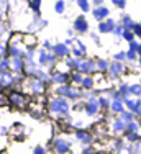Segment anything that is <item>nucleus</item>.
<instances>
[{"label": "nucleus", "instance_id": "nucleus-1", "mask_svg": "<svg viewBox=\"0 0 141 154\" xmlns=\"http://www.w3.org/2000/svg\"><path fill=\"white\" fill-rule=\"evenodd\" d=\"M49 112L53 113V115H67V113L70 112V103L69 100H66V98L62 97H56L53 98V100L49 102Z\"/></svg>", "mask_w": 141, "mask_h": 154}, {"label": "nucleus", "instance_id": "nucleus-2", "mask_svg": "<svg viewBox=\"0 0 141 154\" xmlns=\"http://www.w3.org/2000/svg\"><path fill=\"white\" fill-rule=\"evenodd\" d=\"M56 94L62 95V98H66V100H77V98L84 97L82 90L77 89V87H72L70 84L69 85H59L56 89Z\"/></svg>", "mask_w": 141, "mask_h": 154}, {"label": "nucleus", "instance_id": "nucleus-3", "mask_svg": "<svg viewBox=\"0 0 141 154\" xmlns=\"http://www.w3.org/2000/svg\"><path fill=\"white\" fill-rule=\"evenodd\" d=\"M128 72V67L127 64H123V62H115V61H110V67H108V72H107V75H108V80H120L121 77Z\"/></svg>", "mask_w": 141, "mask_h": 154}, {"label": "nucleus", "instance_id": "nucleus-4", "mask_svg": "<svg viewBox=\"0 0 141 154\" xmlns=\"http://www.w3.org/2000/svg\"><path fill=\"white\" fill-rule=\"evenodd\" d=\"M74 72H79L82 75H92L94 72H97V66H95L94 59H89V57H82L77 62V67Z\"/></svg>", "mask_w": 141, "mask_h": 154}, {"label": "nucleus", "instance_id": "nucleus-5", "mask_svg": "<svg viewBox=\"0 0 141 154\" xmlns=\"http://www.w3.org/2000/svg\"><path fill=\"white\" fill-rule=\"evenodd\" d=\"M51 80H53L54 84H59V85H69V80H70V75H69V72H66V71H51Z\"/></svg>", "mask_w": 141, "mask_h": 154}, {"label": "nucleus", "instance_id": "nucleus-6", "mask_svg": "<svg viewBox=\"0 0 141 154\" xmlns=\"http://www.w3.org/2000/svg\"><path fill=\"white\" fill-rule=\"evenodd\" d=\"M117 25H118V21L115 20V18H107L105 21H102V23H99V26H97V30L100 35H112L113 30L117 28Z\"/></svg>", "mask_w": 141, "mask_h": 154}, {"label": "nucleus", "instance_id": "nucleus-7", "mask_svg": "<svg viewBox=\"0 0 141 154\" xmlns=\"http://www.w3.org/2000/svg\"><path fill=\"white\" fill-rule=\"evenodd\" d=\"M108 128L113 134H125L127 133V123H125L120 116H115L112 122H110Z\"/></svg>", "mask_w": 141, "mask_h": 154}, {"label": "nucleus", "instance_id": "nucleus-8", "mask_svg": "<svg viewBox=\"0 0 141 154\" xmlns=\"http://www.w3.org/2000/svg\"><path fill=\"white\" fill-rule=\"evenodd\" d=\"M53 54L56 59H67L70 56V48L66 46V43H58L53 46Z\"/></svg>", "mask_w": 141, "mask_h": 154}, {"label": "nucleus", "instance_id": "nucleus-9", "mask_svg": "<svg viewBox=\"0 0 141 154\" xmlns=\"http://www.w3.org/2000/svg\"><path fill=\"white\" fill-rule=\"evenodd\" d=\"M53 146H54V151L58 154H67L70 151V143L66 138H56L53 141Z\"/></svg>", "mask_w": 141, "mask_h": 154}, {"label": "nucleus", "instance_id": "nucleus-10", "mask_svg": "<svg viewBox=\"0 0 141 154\" xmlns=\"http://www.w3.org/2000/svg\"><path fill=\"white\" fill-rule=\"evenodd\" d=\"M38 62L41 66H53L54 62H56V57H54L53 53H48L46 49H39L38 51Z\"/></svg>", "mask_w": 141, "mask_h": 154}, {"label": "nucleus", "instance_id": "nucleus-11", "mask_svg": "<svg viewBox=\"0 0 141 154\" xmlns=\"http://www.w3.org/2000/svg\"><path fill=\"white\" fill-rule=\"evenodd\" d=\"M92 17H94L99 23H102V21H105L107 18H110V8L105 7V5L97 7V8H92Z\"/></svg>", "mask_w": 141, "mask_h": 154}, {"label": "nucleus", "instance_id": "nucleus-12", "mask_svg": "<svg viewBox=\"0 0 141 154\" xmlns=\"http://www.w3.org/2000/svg\"><path fill=\"white\" fill-rule=\"evenodd\" d=\"M110 113H113L115 116H118V115H121V113L127 110V107H125V102H123V98H113L112 102H110Z\"/></svg>", "mask_w": 141, "mask_h": 154}, {"label": "nucleus", "instance_id": "nucleus-13", "mask_svg": "<svg viewBox=\"0 0 141 154\" xmlns=\"http://www.w3.org/2000/svg\"><path fill=\"white\" fill-rule=\"evenodd\" d=\"M74 31L80 33V35H84V33L89 31V21L84 15H79L74 20Z\"/></svg>", "mask_w": 141, "mask_h": 154}, {"label": "nucleus", "instance_id": "nucleus-14", "mask_svg": "<svg viewBox=\"0 0 141 154\" xmlns=\"http://www.w3.org/2000/svg\"><path fill=\"white\" fill-rule=\"evenodd\" d=\"M118 25H121L125 31H133V28H135L136 21L133 20L131 15H127V13H125V15L120 17V21H118Z\"/></svg>", "mask_w": 141, "mask_h": 154}, {"label": "nucleus", "instance_id": "nucleus-15", "mask_svg": "<svg viewBox=\"0 0 141 154\" xmlns=\"http://www.w3.org/2000/svg\"><path fill=\"white\" fill-rule=\"evenodd\" d=\"M115 90L118 92V95H120L123 100H127V98H130L131 95H130V84L125 82V80H121L120 84H118L117 87H115Z\"/></svg>", "mask_w": 141, "mask_h": 154}, {"label": "nucleus", "instance_id": "nucleus-16", "mask_svg": "<svg viewBox=\"0 0 141 154\" xmlns=\"http://www.w3.org/2000/svg\"><path fill=\"white\" fill-rule=\"evenodd\" d=\"M95 66H97V72L107 75L108 67H110V61L107 57H99V59H95Z\"/></svg>", "mask_w": 141, "mask_h": 154}, {"label": "nucleus", "instance_id": "nucleus-17", "mask_svg": "<svg viewBox=\"0 0 141 154\" xmlns=\"http://www.w3.org/2000/svg\"><path fill=\"white\" fill-rule=\"evenodd\" d=\"M8 100L12 102L13 105H17V107H25V103H27V98H25L21 94H18V92H13V94H10Z\"/></svg>", "mask_w": 141, "mask_h": 154}, {"label": "nucleus", "instance_id": "nucleus-18", "mask_svg": "<svg viewBox=\"0 0 141 154\" xmlns=\"http://www.w3.org/2000/svg\"><path fill=\"white\" fill-rule=\"evenodd\" d=\"M80 89L82 90H87V92H90L92 89H95V77L92 75H85L82 84H80Z\"/></svg>", "mask_w": 141, "mask_h": 154}, {"label": "nucleus", "instance_id": "nucleus-19", "mask_svg": "<svg viewBox=\"0 0 141 154\" xmlns=\"http://www.w3.org/2000/svg\"><path fill=\"white\" fill-rule=\"evenodd\" d=\"M76 138L79 139L80 143H84V144H89V143H92V139H94V136H92L89 131H84V130H77Z\"/></svg>", "mask_w": 141, "mask_h": 154}, {"label": "nucleus", "instance_id": "nucleus-20", "mask_svg": "<svg viewBox=\"0 0 141 154\" xmlns=\"http://www.w3.org/2000/svg\"><path fill=\"white\" fill-rule=\"evenodd\" d=\"M44 85H46V84H44L43 80H39V79H33V80H31V90H33V94L41 95V94L44 92Z\"/></svg>", "mask_w": 141, "mask_h": 154}, {"label": "nucleus", "instance_id": "nucleus-21", "mask_svg": "<svg viewBox=\"0 0 141 154\" xmlns=\"http://www.w3.org/2000/svg\"><path fill=\"white\" fill-rule=\"evenodd\" d=\"M127 133H138L141 134V122L138 118L133 120V122L127 123Z\"/></svg>", "mask_w": 141, "mask_h": 154}, {"label": "nucleus", "instance_id": "nucleus-22", "mask_svg": "<svg viewBox=\"0 0 141 154\" xmlns=\"http://www.w3.org/2000/svg\"><path fill=\"white\" fill-rule=\"evenodd\" d=\"M13 75L8 72H0V85L2 87H10L13 84Z\"/></svg>", "mask_w": 141, "mask_h": 154}, {"label": "nucleus", "instance_id": "nucleus-23", "mask_svg": "<svg viewBox=\"0 0 141 154\" xmlns=\"http://www.w3.org/2000/svg\"><path fill=\"white\" fill-rule=\"evenodd\" d=\"M130 95L135 98H141V82L130 84Z\"/></svg>", "mask_w": 141, "mask_h": 154}, {"label": "nucleus", "instance_id": "nucleus-24", "mask_svg": "<svg viewBox=\"0 0 141 154\" xmlns=\"http://www.w3.org/2000/svg\"><path fill=\"white\" fill-rule=\"evenodd\" d=\"M12 67L15 69V72H21L25 69V62L21 57H13L12 59Z\"/></svg>", "mask_w": 141, "mask_h": 154}, {"label": "nucleus", "instance_id": "nucleus-25", "mask_svg": "<svg viewBox=\"0 0 141 154\" xmlns=\"http://www.w3.org/2000/svg\"><path fill=\"white\" fill-rule=\"evenodd\" d=\"M138 53L133 49H127V62H130V64H136L138 62Z\"/></svg>", "mask_w": 141, "mask_h": 154}, {"label": "nucleus", "instance_id": "nucleus-26", "mask_svg": "<svg viewBox=\"0 0 141 154\" xmlns=\"http://www.w3.org/2000/svg\"><path fill=\"white\" fill-rule=\"evenodd\" d=\"M112 61H115V62H127V51H118V53H115L113 56H112Z\"/></svg>", "mask_w": 141, "mask_h": 154}, {"label": "nucleus", "instance_id": "nucleus-27", "mask_svg": "<svg viewBox=\"0 0 141 154\" xmlns=\"http://www.w3.org/2000/svg\"><path fill=\"white\" fill-rule=\"evenodd\" d=\"M123 102H125V107H127L128 112H133V110H135V107H136V102H138V98L130 97V98H127V100H123Z\"/></svg>", "mask_w": 141, "mask_h": 154}, {"label": "nucleus", "instance_id": "nucleus-28", "mask_svg": "<svg viewBox=\"0 0 141 154\" xmlns=\"http://www.w3.org/2000/svg\"><path fill=\"white\" fill-rule=\"evenodd\" d=\"M118 116H120V118L123 120L125 123H130V122H133V120H136V118H135V115H133L131 112H128V110H125V112L121 113V115H118Z\"/></svg>", "mask_w": 141, "mask_h": 154}, {"label": "nucleus", "instance_id": "nucleus-29", "mask_svg": "<svg viewBox=\"0 0 141 154\" xmlns=\"http://www.w3.org/2000/svg\"><path fill=\"white\" fill-rule=\"evenodd\" d=\"M110 102H112V98L110 97H105V95H100V108L102 110H107L110 107Z\"/></svg>", "mask_w": 141, "mask_h": 154}, {"label": "nucleus", "instance_id": "nucleus-30", "mask_svg": "<svg viewBox=\"0 0 141 154\" xmlns=\"http://www.w3.org/2000/svg\"><path fill=\"white\" fill-rule=\"evenodd\" d=\"M77 5H79V8L82 10L84 13L89 12V10L92 8V7H90V2H89V0H79V2H77Z\"/></svg>", "mask_w": 141, "mask_h": 154}, {"label": "nucleus", "instance_id": "nucleus-31", "mask_svg": "<svg viewBox=\"0 0 141 154\" xmlns=\"http://www.w3.org/2000/svg\"><path fill=\"white\" fill-rule=\"evenodd\" d=\"M121 39H123V41H127L128 45H130L131 41H135V39H136V36H135V33H133V31H125L123 36H121Z\"/></svg>", "mask_w": 141, "mask_h": 154}, {"label": "nucleus", "instance_id": "nucleus-32", "mask_svg": "<svg viewBox=\"0 0 141 154\" xmlns=\"http://www.w3.org/2000/svg\"><path fill=\"white\" fill-rule=\"evenodd\" d=\"M84 77L82 74H79V72H74V74H70V80H72L74 84H77V85H80L82 84V80H84Z\"/></svg>", "mask_w": 141, "mask_h": 154}, {"label": "nucleus", "instance_id": "nucleus-33", "mask_svg": "<svg viewBox=\"0 0 141 154\" xmlns=\"http://www.w3.org/2000/svg\"><path fill=\"white\" fill-rule=\"evenodd\" d=\"M28 5H30V8L35 10L36 13L41 10V2H39V0H31V2H28Z\"/></svg>", "mask_w": 141, "mask_h": 154}, {"label": "nucleus", "instance_id": "nucleus-34", "mask_svg": "<svg viewBox=\"0 0 141 154\" xmlns=\"http://www.w3.org/2000/svg\"><path fill=\"white\" fill-rule=\"evenodd\" d=\"M112 3H113V7H117V8H120V10H125L128 5L127 0H112Z\"/></svg>", "mask_w": 141, "mask_h": 154}, {"label": "nucleus", "instance_id": "nucleus-35", "mask_svg": "<svg viewBox=\"0 0 141 154\" xmlns=\"http://www.w3.org/2000/svg\"><path fill=\"white\" fill-rule=\"evenodd\" d=\"M74 45H76V48H77V49H79L80 53H82L84 56H85V53H87V48H85V45H84V43L80 41V39H74Z\"/></svg>", "mask_w": 141, "mask_h": 154}, {"label": "nucleus", "instance_id": "nucleus-36", "mask_svg": "<svg viewBox=\"0 0 141 154\" xmlns=\"http://www.w3.org/2000/svg\"><path fill=\"white\" fill-rule=\"evenodd\" d=\"M133 115H135V118H141V98H138V102H136V107L133 110Z\"/></svg>", "mask_w": 141, "mask_h": 154}, {"label": "nucleus", "instance_id": "nucleus-37", "mask_svg": "<svg viewBox=\"0 0 141 154\" xmlns=\"http://www.w3.org/2000/svg\"><path fill=\"white\" fill-rule=\"evenodd\" d=\"M123 33H125L123 26H121V25H117V28L113 30V33H112V35L115 36V38H120V39H121V36H123Z\"/></svg>", "mask_w": 141, "mask_h": 154}, {"label": "nucleus", "instance_id": "nucleus-38", "mask_svg": "<svg viewBox=\"0 0 141 154\" xmlns=\"http://www.w3.org/2000/svg\"><path fill=\"white\" fill-rule=\"evenodd\" d=\"M64 8H66V3L64 2H56V3H54V12H56V13H62V12H64Z\"/></svg>", "mask_w": 141, "mask_h": 154}, {"label": "nucleus", "instance_id": "nucleus-39", "mask_svg": "<svg viewBox=\"0 0 141 154\" xmlns=\"http://www.w3.org/2000/svg\"><path fill=\"white\" fill-rule=\"evenodd\" d=\"M8 67H10V61L7 59V57L0 61V72H7V69H8Z\"/></svg>", "mask_w": 141, "mask_h": 154}, {"label": "nucleus", "instance_id": "nucleus-40", "mask_svg": "<svg viewBox=\"0 0 141 154\" xmlns=\"http://www.w3.org/2000/svg\"><path fill=\"white\" fill-rule=\"evenodd\" d=\"M133 33H135L136 39H141V23H139V21L135 25V28H133Z\"/></svg>", "mask_w": 141, "mask_h": 154}, {"label": "nucleus", "instance_id": "nucleus-41", "mask_svg": "<svg viewBox=\"0 0 141 154\" xmlns=\"http://www.w3.org/2000/svg\"><path fill=\"white\" fill-rule=\"evenodd\" d=\"M138 48H139V41H138V39H135V41H131L128 45V49H133V51H136V53H138Z\"/></svg>", "mask_w": 141, "mask_h": 154}, {"label": "nucleus", "instance_id": "nucleus-42", "mask_svg": "<svg viewBox=\"0 0 141 154\" xmlns=\"http://www.w3.org/2000/svg\"><path fill=\"white\" fill-rule=\"evenodd\" d=\"M80 154H95V149L90 148V146H87V148H84V151Z\"/></svg>", "mask_w": 141, "mask_h": 154}, {"label": "nucleus", "instance_id": "nucleus-43", "mask_svg": "<svg viewBox=\"0 0 141 154\" xmlns=\"http://www.w3.org/2000/svg\"><path fill=\"white\" fill-rule=\"evenodd\" d=\"M33 154H46V151H44V148H41V146H38V148H35V151H33Z\"/></svg>", "mask_w": 141, "mask_h": 154}, {"label": "nucleus", "instance_id": "nucleus-44", "mask_svg": "<svg viewBox=\"0 0 141 154\" xmlns=\"http://www.w3.org/2000/svg\"><path fill=\"white\" fill-rule=\"evenodd\" d=\"M2 59H5V46L0 45V61Z\"/></svg>", "mask_w": 141, "mask_h": 154}, {"label": "nucleus", "instance_id": "nucleus-45", "mask_svg": "<svg viewBox=\"0 0 141 154\" xmlns=\"http://www.w3.org/2000/svg\"><path fill=\"white\" fill-rule=\"evenodd\" d=\"M90 38L94 39V41L97 43V45H100V38H99V35H97V33H90Z\"/></svg>", "mask_w": 141, "mask_h": 154}, {"label": "nucleus", "instance_id": "nucleus-46", "mask_svg": "<svg viewBox=\"0 0 141 154\" xmlns=\"http://www.w3.org/2000/svg\"><path fill=\"white\" fill-rule=\"evenodd\" d=\"M92 3H94V8H97V7H102V5H103V2H102V0H94Z\"/></svg>", "mask_w": 141, "mask_h": 154}, {"label": "nucleus", "instance_id": "nucleus-47", "mask_svg": "<svg viewBox=\"0 0 141 154\" xmlns=\"http://www.w3.org/2000/svg\"><path fill=\"white\" fill-rule=\"evenodd\" d=\"M138 57H141V41H139V48H138Z\"/></svg>", "mask_w": 141, "mask_h": 154}, {"label": "nucleus", "instance_id": "nucleus-48", "mask_svg": "<svg viewBox=\"0 0 141 154\" xmlns=\"http://www.w3.org/2000/svg\"><path fill=\"white\" fill-rule=\"evenodd\" d=\"M136 66H138V67L141 69V57H139V59H138V62H136Z\"/></svg>", "mask_w": 141, "mask_h": 154}, {"label": "nucleus", "instance_id": "nucleus-49", "mask_svg": "<svg viewBox=\"0 0 141 154\" xmlns=\"http://www.w3.org/2000/svg\"><path fill=\"white\" fill-rule=\"evenodd\" d=\"M123 154H125V152H123Z\"/></svg>", "mask_w": 141, "mask_h": 154}]
</instances>
